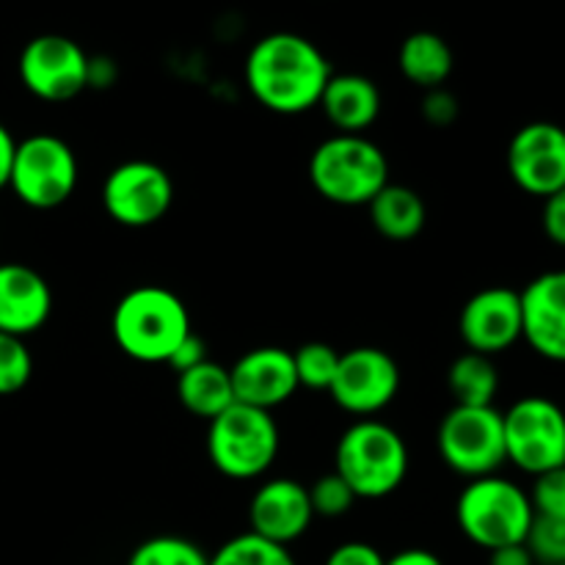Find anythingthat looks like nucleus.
I'll use <instances>...</instances> for the list:
<instances>
[{
    "instance_id": "nucleus-17",
    "label": "nucleus",
    "mask_w": 565,
    "mask_h": 565,
    "mask_svg": "<svg viewBox=\"0 0 565 565\" xmlns=\"http://www.w3.org/2000/svg\"><path fill=\"white\" fill-rule=\"evenodd\" d=\"M522 298V340L541 359L565 364V270L535 276Z\"/></svg>"
},
{
    "instance_id": "nucleus-14",
    "label": "nucleus",
    "mask_w": 565,
    "mask_h": 565,
    "mask_svg": "<svg viewBox=\"0 0 565 565\" xmlns=\"http://www.w3.org/2000/svg\"><path fill=\"white\" fill-rule=\"evenodd\" d=\"M458 334L472 353L497 356L522 340V298L511 287H486L461 309Z\"/></svg>"
},
{
    "instance_id": "nucleus-7",
    "label": "nucleus",
    "mask_w": 565,
    "mask_h": 565,
    "mask_svg": "<svg viewBox=\"0 0 565 565\" xmlns=\"http://www.w3.org/2000/svg\"><path fill=\"white\" fill-rule=\"evenodd\" d=\"M436 447L447 469L461 478L497 475L508 463L502 412L494 406H452L436 430Z\"/></svg>"
},
{
    "instance_id": "nucleus-9",
    "label": "nucleus",
    "mask_w": 565,
    "mask_h": 565,
    "mask_svg": "<svg viewBox=\"0 0 565 565\" xmlns=\"http://www.w3.org/2000/svg\"><path fill=\"white\" fill-rule=\"evenodd\" d=\"M505 456L522 472L539 475L565 463V412L541 395L522 397L502 414Z\"/></svg>"
},
{
    "instance_id": "nucleus-33",
    "label": "nucleus",
    "mask_w": 565,
    "mask_h": 565,
    "mask_svg": "<svg viewBox=\"0 0 565 565\" xmlns=\"http://www.w3.org/2000/svg\"><path fill=\"white\" fill-rule=\"evenodd\" d=\"M202 362H207V345H204V340L196 334V331H191V334L177 345V351L171 353V359L166 364L180 375L185 373V370L199 367Z\"/></svg>"
},
{
    "instance_id": "nucleus-23",
    "label": "nucleus",
    "mask_w": 565,
    "mask_h": 565,
    "mask_svg": "<svg viewBox=\"0 0 565 565\" xmlns=\"http://www.w3.org/2000/svg\"><path fill=\"white\" fill-rule=\"evenodd\" d=\"M447 390L456 406H494V397L500 392L497 364L483 353H461L447 370Z\"/></svg>"
},
{
    "instance_id": "nucleus-13",
    "label": "nucleus",
    "mask_w": 565,
    "mask_h": 565,
    "mask_svg": "<svg viewBox=\"0 0 565 565\" xmlns=\"http://www.w3.org/2000/svg\"><path fill=\"white\" fill-rule=\"evenodd\" d=\"M508 174L530 196H552L565 188V127L530 121L508 143Z\"/></svg>"
},
{
    "instance_id": "nucleus-10",
    "label": "nucleus",
    "mask_w": 565,
    "mask_h": 565,
    "mask_svg": "<svg viewBox=\"0 0 565 565\" xmlns=\"http://www.w3.org/2000/svg\"><path fill=\"white\" fill-rule=\"evenodd\" d=\"M174 204V180L154 160H125L103 182V207L127 230H147Z\"/></svg>"
},
{
    "instance_id": "nucleus-15",
    "label": "nucleus",
    "mask_w": 565,
    "mask_h": 565,
    "mask_svg": "<svg viewBox=\"0 0 565 565\" xmlns=\"http://www.w3.org/2000/svg\"><path fill=\"white\" fill-rule=\"evenodd\" d=\"M309 489L292 478L265 480L248 502V533L290 546L312 527Z\"/></svg>"
},
{
    "instance_id": "nucleus-2",
    "label": "nucleus",
    "mask_w": 565,
    "mask_h": 565,
    "mask_svg": "<svg viewBox=\"0 0 565 565\" xmlns=\"http://www.w3.org/2000/svg\"><path fill=\"white\" fill-rule=\"evenodd\" d=\"M191 331V312L185 301L160 285L132 287L119 298L110 315L116 348L141 364H166Z\"/></svg>"
},
{
    "instance_id": "nucleus-29",
    "label": "nucleus",
    "mask_w": 565,
    "mask_h": 565,
    "mask_svg": "<svg viewBox=\"0 0 565 565\" xmlns=\"http://www.w3.org/2000/svg\"><path fill=\"white\" fill-rule=\"evenodd\" d=\"M307 489L315 516L340 519L345 516L353 508V502H356V494L351 491V486H348L337 472L320 475V478L315 480L312 486H307Z\"/></svg>"
},
{
    "instance_id": "nucleus-32",
    "label": "nucleus",
    "mask_w": 565,
    "mask_h": 565,
    "mask_svg": "<svg viewBox=\"0 0 565 565\" xmlns=\"http://www.w3.org/2000/svg\"><path fill=\"white\" fill-rule=\"evenodd\" d=\"M386 557L375 550L373 544L364 541H345V544L334 546L331 555L326 557L323 565H384Z\"/></svg>"
},
{
    "instance_id": "nucleus-22",
    "label": "nucleus",
    "mask_w": 565,
    "mask_h": 565,
    "mask_svg": "<svg viewBox=\"0 0 565 565\" xmlns=\"http://www.w3.org/2000/svg\"><path fill=\"white\" fill-rule=\"evenodd\" d=\"M397 64H401L403 77L408 83L430 92V88L445 86L447 77L452 75V64L456 61H452L450 44L439 33L417 31L403 39Z\"/></svg>"
},
{
    "instance_id": "nucleus-25",
    "label": "nucleus",
    "mask_w": 565,
    "mask_h": 565,
    "mask_svg": "<svg viewBox=\"0 0 565 565\" xmlns=\"http://www.w3.org/2000/svg\"><path fill=\"white\" fill-rule=\"evenodd\" d=\"M127 565H210V555L182 535H152L132 550Z\"/></svg>"
},
{
    "instance_id": "nucleus-28",
    "label": "nucleus",
    "mask_w": 565,
    "mask_h": 565,
    "mask_svg": "<svg viewBox=\"0 0 565 565\" xmlns=\"http://www.w3.org/2000/svg\"><path fill=\"white\" fill-rule=\"evenodd\" d=\"M524 544L533 552L539 565H565V516L535 513Z\"/></svg>"
},
{
    "instance_id": "nucleus-3",
    "label": "nucleus",
    "mask_w": 565,
    "mask_h": 565,
    "mask_svg": "<svg viewBox=\"0 0 565 565\" xmlns=\"http://www.w3.org/2000/svg\"><path fill=\"white\" fill-rule=\"evenodd\" d=\"M334 472L351 486L356 500H384L408 475V447L392 425L356 419L342 430L334 450Z\"/></svg>"
},
{
    "instance_id": "nucleus-21",
    "label": "nucleus",
    "mask_w": 565,
    "mask_h": 565,
    "mask_svg": "<svg viewBox=\"0 0 565 565\" xmlns=\"http://www.w3.org/2000/svg\"><path fill=\"white\" fill-rule=\"evenodd\" d=\"M177 397H180L185 412L210 423L235 403L230 367H221L207 359L199 367L185 370V373L177 375Z\"/></svg>"
},
{
    "instance_id": "nucleus-26",
    "label": "nucleus",
    "mask_w": 565,
    "mask_h": 565,
    "mask_svg": "<svg viewBox=\"0 0 565 565\" xmlns=\"http://www.w3.org/2000/svg\"><path fill=\"white\" fill-rule=\"evenodd\" d=\"M292 364H296L298 386L315 392H329L337 367H340V353L331 345H326V342H307L298 351H292Z\"/></svg>"
},
{
    "instance_id": "nucleus-24",
    "label": "nucleus",
    "mask_w": 565,
    "mask_h": 565,
    "mask_svg": "<svg viewBox=\"0 0 565 565\" xmlns=\"http://www.w3.org/2000/svg\"><path fill=\"white\" fill-rule=\"evenodd\" d=\"M210 565H298L290 550L254 533H241L221 544Z\"/></svg>"
},
{
    "instance_id": "nucleus-19",
    "label": "nucleus",
    "mask_w": 565,
    "mask_h": 565,
    "mask_svg": "<svg viewBox=\"0 0 565 565\" xmlns=\"http://www.w3.org/2000/svg\"><path fill=\"white\" fill-rule=\"evenodd\" d=\"M318 108L337 132L364 136V130H370L381 114V92L370 77L342 72V75H331V81L326 83Z\"/></svg>"
},
{
    "instance_id": "nucleus-5",
    "label": "nucleus",
    "mask_w": 565,
    "mask_h": 565,
    "mask_svg": "<svg viewBox=\"0 0 565 565\" xmlns=\"http://www.w3.org/2000/svg\"><path fill=\"white\" fill-rule=\"evenodd\" d=\"M533 519L535 508L530 502V491L500 475L469 480L456 502V522L461 533L475 546L489 552L508 544H524Z\"/></svg>"
},
{
    "instance_id": "nucleus-8",
    "label": "nucleus",
    "mask_w": 565,
    "mask_h": 565,
    "mask_svg": "<svg viewBox=\"0 0 565 565\" xmlns=\"http://www.w3.org/2000/svg\"><path fill=\"white\" fill-rule=\"evenodd\" d=\"M9 188L33 210H55L77 188V158L64 138L36 132L17 141Z\"/></svg>"
},
{
    "instance_id": "nucleus-20",
    "label": "nucleus",
    "mask_w": 565,
    "mask_h": 565,
    "mask_svg": "<svg viewBox=\"0 0 565 565\" xmlns=\"http://www.w3.org/2000/svg\"><path fill=\"white\" fill-rule=\"evenodd\" d=\"M367 210L375 232L395 243L414 241L428 221L423 196L414 188L397 185V182L381 188L379 196L367 204Z\"/></svg>"
},
{
    "instance_id": "nucleus-30",
    "label": "nucleus",
    "mask_w": 565,
    "mask_h": 565,
    "mask_svg": "<svg viewBox=\"0 0 565 565\" xmlns=\"http://www.w3.org/2000/svg\"><path fill=\"white\" fill-rule=\"evenodd\" d=\"M530 502L541 516H565V463L535 478Z\"/></svg>"
},
{
    "instance_id": "nucleus-6",
    "label": "nucleus",
    "mask_w": 565,
    "mask_h": 565,
    "mask_svg": "<svg viewBox=\"0 0 565 565\" xmlns=\"http://www.w3.org/2000/svg\"><path fill=\"white\" fill-rule=\"evenodd\" d=\"M279 447L281 436L274 412L246 403H232L207 425V458L230 480L263 478L274 467Z\"/></svg>"
},
{
    "instance_id": "nucleus-11",
    "label": "nucleus",
    "mask_w": 565,
    "mask_h": 565,
    "mask_svg": "<svg viewBox=\"0 0 565 565\" xmlns=\"http://www.w3.org/2000/svg\"><path fill=\"white\" fill-rule=\"evenodd\" d=\"M17 72L36 99L70 103L88 88V53L75 39L42 33L22 47Z\"/></svg>"
},
{
    "instance_id": "nucleus-35",
    "label": "nucleus",
    "mask_w": 565,
    "mask_h": 565,
    "mask_svg": "<svg viewBox=\"0 0 565 565\" xmlns=\"http://www.w3.org/2000/svg\"><path fill=\"white\" fill-rule=\"evenodd\" d=\"M119 77V70L105 55H88V88H110Z\"/></svg>"
},
{
    "instance_id": "nucleus-12",
    "label": "nucleus",
    "mask_w": 565,
    "mask_h": 565,
    "mask_svg": "<svg viewBox=\"0 0 565 565\" xmlns=\"http://www.w3.org/2000/svg\"><path fill=\"white\" fill-rule=\"evenodd\" d=\"M401 390V367L386 351L373 345L340 353V367L329 386L342 412L359 419H370L384 412Z\"/></svg>"
},
{
    "instance_id": "nucleus-37",
    "label": "nucleus",
    "mask_w": 565,
    "mask_h": 565,
    "mask_svg": "<svg viewBox=\"0 0 565 565\" xmlns=\"http://www.w3.org/2000/svg\"><path fill=\"white\" fill-rule=\"evenodd\" d=\"M14 149H17L14 136H11L9 127L0 121V191H3V188H9L11 163H14Z\"/></svg>"
},
{
    "instance_id": "nucleus-27",
    "label": "nucleus",
    "mask_w": 565,
    "mask_h": 565,
    "mask_svg": "<svg viewBox=\"0 0 565 565\" xmlns=\"http://www.w3.org/2000/svg\"><path fill=\"white\" fill-rule=\"evenodd\" d=\"M33 375V356L22 337L0 331V397L17 395Z\"/></svg>"
},
{
    "instance_id": "nucleus-36",
    "label": "nucleus",
    "mask_w": 565,
    "mask_h": 565,
    "mask_svg": "<svg viewBox=\"0 0 565 565\" xmlns=\"http://www.w3.org/2000/svg\"><path fill=\"white\" fill-rule=\"evenodd\" d=\"M489 565H539L527 544H508L489 552Z\"/></svg>"
},
{
    "instance_id": "nucleus-31",
    "label": "nucleus",
    "mask_w": 565,
    "mask_h": 565,
    "mask_svg": "<svg viewBox=\"0 0 565 565\" xmlns=\"http://www.w3.org/2000/svg\"><path fill=\"white\" fill-rule=\"evenodd\" d=\"M458 114H461V103H458L456 94L447 92L445 86L425 92L423 116H425V121H428V125L450 127L452 121L458 119Z\"/></svg>"
},
{
    "instance_id": "nucleus-18",
    "label": "nucleus",
    "mask_w": 565,
    "mask_h": 565,
    "mask_svg": "<svg viewBox=\"0 0 565 565\" xmlns=\"http://www.w3.org/2000/svg\"><path fill=\"white\" fill-rule=\"evenodd\" d=\"M53 312V290L36 268L0 263V331L22 337L42 329Z\"/></svg>"
},
{
    "instance_id": "nucleus-16",
    "label": "nucleus",
    "mask_w": 565,
    "mask_h": 565,
    "mask_svg": "<svg viewBox=\"0 0 565 565\" xmlns=\"http://www.w3.org/2000/svg\"><path fill=\"white\" fill-rule=\"evenodd\" d=\"M230 379L235 403H246V406L263 408V412H274L276 406L287 403L301 390L292 353L276 345H263L243 353L230 367Z\"/></svg>"
},
{
    "instance_id": "nucleus-38",
    "label": "nucleus",
    "mask_w": 565,
    "mask_h": 565,
    "mask_svg": "<svg viewBox=\"0 0 565 565\" xmlns=\"http://www.w3.org/2000/svg\"><path fill=\"white\" fill-rule=\"evenodd\" d=\"M384 565H445L439 555H434L430 550H403L397 555L386 557Z\"/></svg>"
},
{
    "instance_id": "nucleus-1",
    "label": "nucleus",
    "mask_w": 565,
    "mask_h": 565,
    "mask_svg": "<svg viewBox=\"0 0 565 565\" xmlns=\"http://www.w3.org/2000/svg\"><path fill=\"white\" fill-rule=\"evenodd\" d=\"M331 75L323 50L301 33H268L248 50L246 86L270 114L298 116L318 108Z\"/></svg>"
},
{
    "instance_id": "nucleus-4",
    "label": "nucleus",
    "mask_w": 565,
    "mask_h": 565,
    "mask_svg": "<svg viewBox=\"0 0 565 565\" xmlns=\"http://www.w3.org/2000/svg\"><path fill=\"white\" fill-rule=\"evenodd\" d=\"M312 188L340 207H367L390 185V160L367 136L334 132L315 147L309 158Z\"/></svg>"
},
{
    "instance_id": "nucleus-34",
    "label": "nucleus",
    "mask_w": 565,
    "mask_h": 565,
    "mask_svg": "<svg viewBox=\"0 0 565 565\" xmlns=\"http://www.w3.org/2000/svg\"><path fill=\"white\" fill-rule=\"evenodd\" d=\"M541 224H544L546 237L555 246L565 248V188L544 199V213H541Z\"/></svg>"
}]
</instances>
